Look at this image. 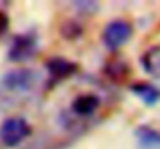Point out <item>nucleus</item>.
I'll list each match as a JSON object with an SVG mask.
<instances>
[{"label":"nucleus","mask_w":160,"mask_h":149,"mask_svg":"<svg viewBox=\"0 0 160 149\" xmlns=\"http://www.w3.org/2000/svg\"><path fill=\"white\" fill-rule=\"evenodd\" d=\"M30 134H31V126L22 117L6 118L0 127V140L3 142L5 146L9 148L20 145Z\"/></svg>","instance_id":"nucleus-1"},{"label":"nucleus","mask_w":160,"mask_h":149,"mask_svg":"<svg viewBox=\"0 0 160 149\" xmlns=\"http://www.w3.org/2000/svg\"><path fill=\"white\" fill-rule=\"evenodd\" d=\"M132 36V27L129 22L117 19L109 22L103 31V42L109 50L121 48Z\"/></svg>","instance_id":"nucleus-2"},{"label":"nucleus","mask_w":160,"mask_h":149,"mask_svg":"<svg viewBox=\"0 0 160 149\" xmlns=\"http://www.w3.org/2000/svg\"><path fill=\"white\" fill-rule=\"evenodd\" d=\"M36 76L30 68H14L3 78V86L12 92H27L34 86Z\"/></svg>","instance_id":"nucleus-3"},{"label":"nucleus","mask_w":160,"mask_h":149,"mask_svg":"<svg viewBox=\"0 0 160 149\" xmlns=\"http://www.w3.org/2000/svg\"><path fill=\"white\" fill-rule=\"evenodd\" d=\"M36 53V41L30 36H17L9 48V57L12 61H25Z\"/></svg>","instance_id":"nucleus-4"},{"label":"nucleus","mask_w":160,"mask_h":149,"mask_svg":"<svg viewBox=\"0 0 160 149\" xmlns=\"http://www.w3.org/2000/svg\"><path fill=\"white\" fill-rule=\"evenodd\" d=\"M45 67L54 78H67V76H72L78 70V65L75 62L64 57H52Z\"/></svg>","instance_id":"nucleus-5"},{"label":"nucleus","mask_w":160,"mask_h":149,"mask_svg":"<svg viewBox=\"0 0 160 149\" xmlns=\"http://www.w3.org/2000/svg\"><path fill=\"white\" fill-rule=\"evenodd\" d=\"M100 106V99L98 97L92 95V93H86V95H79L78 98L73 101L72 109L76 115L81 117H89L92 115Z\"/></svg>","instance_id":"nucleus-6"},{"label":"nucleus","mask_w":160,"mask_h":149,"mask_svg":"<svg viewBox=\"0 0 160 149\" xmlns=\"http://www.w3.org/2000/svg\"><path fill=\"white\" fill-rule=\"evenodd\" d=\"M142 65L146 73L151 76H160V45L151 47L142 56Z\"/></svg>","instance_id":"nucleus-7"},{"label":"nucleus","mask_w":160,"mask_h":149,"mask_svg":"<svg viewBox=\"0 0 160 149\" xmlns=\"http://www.w3.org/2000/svg\"><path fill=\"white\" fill-rule=\"evenodd\" d=\"M137 138L143 149H160V132L151 127H140L137 131Z\"/></svg>","instance_id":"nucleus-8"},{"label":"nucleus","mask_w":160,"mask_h":149,"mask_svg":"<svg viewBox=\"0 0 160 149\" xmlns=\"http://www.w3.org/2000/svg\"><path fill=\"white\" fill-rule=\"evenodd\" d=\"M132 92L135 95H138L146 104H156L160 99V90L157 87H154L152 84H146V82H140L132 86Z\"/></svg>","instance_id":"nucleus-9"},{"label":"nucleus","mask_w":160,"mask_h":149,"mask_svg":"<svg viewBox=\"0 0 160 149\" xmlns=\"http://www.w3.org/2000/svg\"><path fill=\"white\" fill-rule=\"evenodd\" d=\"M128 72H129L128 64L124 61H120V59L118 61H110L106 65V73L112 79H123V78H126Z\"/></svg>","instance_id":"nucleus-10"},{"label":"nucleus","mask_w":160,"mask_h":149,"mask_svg":"<svg viewBox=\"0 0 160 149\" xmlns=\"http://www.w3.org/2000/svg\"><path fill=\"white\" fill-rule=\"evenodd\" d=\"M61 33H62V36H64L65 39H68V41L78 39V37L82 34V27H81L78 22H75V20H67V22L62 23Z\"/></svg>","instance_id":"nucleus-11"},{"label":"nucleus","mask_w":160,"mask_h":149,"mask_svg":"<svg viewBox=\"0 0 160 149\" xmlns=\"http://www.w3.org/2000/svg\"><path fill=\"white\" fill-rule=\"evenodd\" d=\"M8 25H9V19H8V16H6V12H3V11H0V34L6 31V28H8Z\"/></svg>","instance_id":"nucleus-12"}]
</instances>
